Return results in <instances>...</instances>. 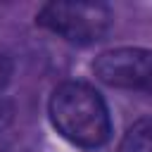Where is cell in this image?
Instances as JSON below:
<instances>
[{
	"label": "cell",
	"mask_w": 152,
	"mask_h": 152,
	"mask_svg": "<svg viewBox=\"0 0 152 152\" xmlns=\"http://www.w3.org/2000/svg\"><path fill=\"white\" fill-rule=\"evenodd\" d=\"M48 114L55 131L76 147H102L112 135V116L104 97L83 81L57 86L48 102Z\"/></svg>",
	"instance_id": "cell-1"
},
{
	"label": "cell",
	"mask_w": 152,
	"mask_h": 152,
	"mask_svg": "<svg viewBox=\"0 0 152 152\" xmlns=\"http://www.w3.org/2000/svg\"><path fill=\"white\" fill-rule=\"evenodd\" d=\"M93 74L112 88L152 93V50L147 48L107 50L93 62Z\"/></svg>",
	"instance_id": "cell-3"
},
{
	"label": "cell",
	"mask_w": 152,
	"mask_h": 152,
	"mask_svg": "<svg viewBox=\"0 0 152 152\" xmlns=\"http://www.w3.org/2000/svg\"><path fill=\"white\" fill-rule=\"evenodd\" d=\"M119 152H152V116L128 126L119 142Z\"/></svg>",
	"instance_id": "cell-4"
},
{
	"label": "cell",
	"mask_w": 152,
	"mask_h": 152,
	"mask_svg": "<svg viewBox=\"0 0 152 152\" xmlns=\"http://www.w3.org/2000/svg\"><path fill=\"white\" fill-rule=\"evenodd\" d=\"M112 10L104 2H48L36 14V24L74 45L102 40L112 28Z\"/></svg>",
	"instance_id": "cell-2"
},
{
	"label": "cell",
	"mask_w": 152,
	"mask_h": 152,
	"mask_svg": "<svg viewBox=\"0 0 152 152\" xmlns=\"http://www.w3.org/2000/svg\"><path fill=\"white\" fill-rule=\"evenodd\" d=\"M12 119H14V104L0 95V133L12 124Z\"/></svg>",
	"instance_id": "cell-5"
},
{
	"label": "cell",
	"mask_w": 152,
	"mask_h": 152,
	"mask_svg": "<svg viewBox=\"0 0 152 152\" xmlns=\"http://www.w3.org/2000/svg\"><path fill=\"white\" fill-rule=\"evenodd\" d=\"M0 152H10V150H2V147H0Z\"/></svg>",
	"instance_id": "cell-7"
},
{
	"label": "cell",
	"mask_w": 152,
	"mask_h": 152,
	"mask_svg": "<svg viewBox=\"0 0 152 152\" xmlns=\"http://www.w3.org/2000/svg\"><path fill=\"white\" fill-rule=\"evenodd\" d=\"M12 71H14V66H12V59L7 57V55H2L0 52V93L7 88V83L12 81Z\"/></svg>",
	"instance_id": "cell-6"
}]
</instances>
